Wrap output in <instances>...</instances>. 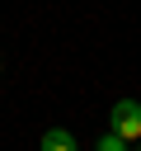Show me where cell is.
I'll use <instances>...</instances> for the list:
<instances>
[{"label":"cell","mask_w":141,"mask_h":151,"mask_svg":"<svg viewBox=\"0 0 141 151\" xmlns=\"http://www.w3.org/2000/svg\"><path fill=\"white\" fill-rule=\"evenodd\" d=\"M42 151H75L70 127H47V132H42Z\"/></svg>","instance_id":"cell-2"},{"label":"cell","mask_w":141,"mask_h":151,"mask_svg":"<svg viewBox=\"0 0 141 151\" xmlns=\"http://www.w3.org/2000/svg\"><path fill=\"white\" fill-rule=\"evenodd\" d=\"M136 151H141V142H136Z\"/></svg>","instance_id":"cell-4"},{"label":"cell","mask_w":141,"mask_h":151,"mask_svg":"<svg viewBox=\"0 0 141 151\" xmlns=\"http://www.w3.org/2000/svg\"><path fill=\"white\" fill-rule=\"evenodd\" d=\"M94 151H132V142H122L118 132H108V137H99V146Z\"/></svg>","instance_id":"cell-3"},{"label":"cell","mask_w":141,"mask_h":151,"mask_svg":"<svg viewBox=\"0 0 141 151\" xmlns=\"http://www.w3.org/2000/svg\"><path fill=\"white\" fill-rule=\"evenodd\" d=\"M108 132H118L122 142H141V104L136 99H118L108 113Z\"/></svg>","instance_id":"cell-1"}]
</instances>
